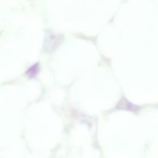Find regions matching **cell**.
I'll return each instance as SVG.
<instances>
[{"label":"cell","instance_id":"1","mask_svg":"<svg viewBox=\"0 0 158 158\" xmlns=\"http://www.w3.org/2000/svg\"><path fill=\"white\" fill-rule=\"evenodd\" d=\"M39 69H40L39 63H35L32 66H31L30 67L28 68V69L26 70V74L28 76H29V77H33V76H35L37 73V72L39 71Z\"/></svg>","mask_w":158,"mask_h":158}]
</instances>
